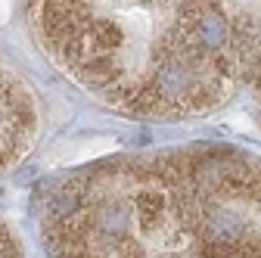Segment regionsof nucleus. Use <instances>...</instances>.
<instances>
[{"label":"nucleus","instance_id":"nucleus-1","mask_svg":"<svg viewBox=\"0 0 261 258\" xmlns=\"http://www.w3.org/2000/svg\"><path fill=\"white\" fill-rule=\"evenodd\" d=\"M41 237L50 258H261V162L196 152L69 177Z\"/></svg>","mask_w":261,"mask_h":258},{"label":"nucleus","instance_id":"nucleus-2","mask_svg":"<svg viewBox=\"0 0 261 258\" xmlns=\"http://www.w3.org/2000/svg\"><path fill=\"white\" fill-rule=\"evenodd\" d=\"M38 131V109L25 84L0 69V171L13 168L28 152Z\"/></svg>","mask_w":261,"mask_h":258},{"label":"nucleus","instance_id":"nucleus-3","mask_svg":"<svg viewBox=\"0 0 261 258\" xmlns=\"http://www.w3.org/2000/svg\"><path fill=\"white\" fill-rule=\"evenodd\" d=\"M0 258H25L22 255V246L16 240V234L7 227L4 221H0Z\"/></svg>","mask_w":261,"mask_h":258}]
</instances>
